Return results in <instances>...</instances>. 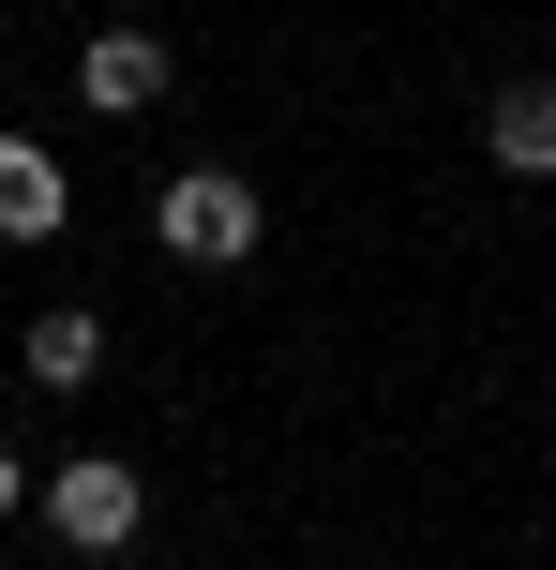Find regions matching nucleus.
Returning a JSON list of instances; mask_svg holds the SVG:
<instances>
[{"label":"nucleus","mask_w":556,"mask_h":570,"mask_svg":"<svg viewBox=\"0 0 556 570\" xmlns=\"http://www.w3.org/2000/svg\"><path fill=\"white\" fill-rule=\"evenodd\" d=\"M150 240H166L181 271H241V256L271 240V210H256V180H241V166H181L166 196H150Z\"/></svg>","instance_id":"obj_1"},{"label":"nucleus","mask_w":556,"mask_h":570,"mask_svg":"<svg viewBox=\"0 0 556 570\" xmlns=\"http://www.w3.org/2000/svg\"><path fill=\"white\" fill-rule=\"evenodd\" d=\"M46 525H60L76 556H120V541L150 525V495H136V465H120V451H76V465L46 481Z\"/></svg>","instance_id":"obj_2"},{"label":"nucleus","mask_w":556,"mask_h":570,"mask_svg":"<svg viewBox=\"0 0 556 570\" xmlns=\"http://www.w3.org/2000/svg\"><path fill=\"white\" fill-rule=\"evenodd\" d=\"M481 166H511V180H556V76H511L497 106H481Z\"/></svg>","instance_id":"obj_3"},{"label":"nucleus","mask_w":556,"mask_h":570,"mask_svg":"<svg viewBox=\"0 0 556 570\" xmlns=\"http://www.w3.org/2000/svg\"><path fill=\"white\" fill-rule=\"evenodd\" d=\"M76 90L106 120H136V106H166V46H150V30H90V60H76Z\"/></svg>","instance_id":"obj_4"},{"label":"nucleus","mask_w":556,"mask_h":570,"mask_svg":"<svg viewBox=\"0 0 556 570\" xmlns=\"http://www.w3.org/2000/svg\"><path fill=\"white\" fill-rule=\"evenodd\" d=\"M0 240H60V166L30 136H0Z\"/></svg>","instance_id":"obj_5"},{"label":"nucleus","mask_w":556,"mask_h":570,"mask_svg":"<svg viewBox=\"0 0 556 570\" xmlns=\"http://www.w3.org/2000/svg\"><path fill=\"white\" fill-rule=\"evenodd\" d=\"M30 375H46V391H90V375H106V315H30Z\"/></svg>","instance_id":"obj_6"},{"label":"nucleus","mask_w":556,"mask_h":570,"mask_svg":"<svg viewBox=\"0 0 556 570\" xmlns=\"http://www.w3.org/2000/svg\"><path fill=\"white\" fill-rule=\"evenodd\" d=\"M16 495H30V465H16V451H0V511H16Z\"/></svg>","instance_id":"obj_7"}]
</instances>
